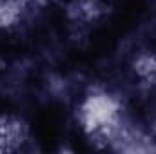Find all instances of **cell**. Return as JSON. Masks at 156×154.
<instances>
[{
	"instance_id": "cell-1",
	"label": "cell",
	"mask_w": 156,
	"mask_h": 154,
	"mask_svg": "<svg viewBox=\"0 0 156 154\" xmlns=\"http://www.w3.org/2000/svg\"><path fill=\"white\" fill-rule=\"evenodd\" d=\"M123 116V107L116 94L105 89L89 91L78 103L76 120L80 129L91 136L104 140L105 134Z\"/></svg>"
},
{
	"instance_id": "cell-2",
	"label": "cell",
	"mask_w": 156,
	"mask_h": 154,
	"mask_svg": "<svg viewBox=\"0 0 156 154\" xmlns=\"http://www.w3.org/2000/svg\"><path fill=\"white\" fill-rule=\"evenodd\" d=\"M29 129L27 123L15 116H5L0 121V142L5 143L7 149L13 147V143H22L27 136Z\"/></svg>"
},
{
	"instance_id": "cell-3",
	"label": "cell",
	"mask_w": 156,
	"mask_h": 154,
	"mask_svg": "<svg viewBox=\"0 0 156 154\" xmlns=\"http://www.w3.org/2000/svg\"><path fill=\"white\" fill-rule=\"evenodd\" d=\"M26 0H0V29H11L20 24L27 11Z\"/></svg>"
},
{
	"instance_id": "cell-4",
	"label": "cell",
	"mask_w": 156,
	"mask_h": 154,
	"mask_svg": "<svg viewBox=\"0 0 156 154\" xmlns=\"http://www.w3.org/2000/svg\"><path fill=\"white\" fill-rule=\"evenodd\" d=\"M133 65H134L133 69H134L138 78H142L147 83H156V56L154 54L144 53V54H140L134 60Z\"/></svg>"
}]
</instances>
